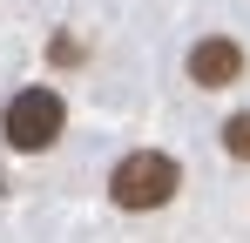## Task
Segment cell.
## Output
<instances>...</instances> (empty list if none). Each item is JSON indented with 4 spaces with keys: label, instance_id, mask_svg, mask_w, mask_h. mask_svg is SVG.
<instances>
[{
    "label": "cell",
    "instance_id": "cell-1",
    "mask_svg": "<svg viewBox=\"0 0 250 243\" xmlns=\"http://www.w3.org/2000/svg\"><path fill=\"white\" fill-rule=\"evenodd\" d=\"M176 189H183V169H176V156H163V149H128V156L108 169L115 209H163Z\"/></svg>",
    "mask_w": 250,
    "mask_h": 243
},
{
    "label": "cell",
    "instance_id": "cell-2",
    "mask_svg": "<svg viewBox=\"0 0 250 243\" xmlns=\"http://www.w3.org/2000/svg\"><path fill=\"white\" fill-rule=\"evenodd\" d=\"M68 128V101L54 95V88H21L7 108H0V135H7V149H21V156H41L54 149V135Z\"/></svg>",
    "mask_w": 250,
    "mask_h": 243
},
{
    "label": "cell",
    "instance_id": "cell-3",
    "mask_svg": "<svg viewBox=\"0 0 250 243\" xmlns=\"http://www.w3.org/2000/svg\"><path fill=\"white\" fill-rule=\"evenodd\" d=\"M189 81H196V88H230V81H244V47L230 34H203L189 47Z\"/></svg>",
    "mask_w": 250,
    "mask_h": 243
},
{
    "label": "cell",
    "instance_id": "cell-4",
    "mask_svg": "<svg viewBox=\"0 0 250 243\" xmlns=\"http://www.w3.org/2000/svg\"><path fill=\"white\" fill-rule=\"evenodd\" d=\"M223 149H230L237 162H250V108H244V115H230V122H223Z\"/></svg>",
    "mask_w": 250,
    "mask_h": 243
}]
</instances>
